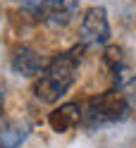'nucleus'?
<instances>
[{"label":"nucleus","instance_id":"nucleus-1","mask_svg":"<svg viewBox=\"0 0 136 148\" xmlns=\"http://www.w3.org/2000/svg\"><path fill=\"white\" fill-rule=\"evenodd\" d=\"M79 50L60 53L57 58H53L45 67L38 72V77L33 81V96L41 103H57V100L74 86L77 81V69H79Z\"/></svg>","mask_w":136,"mask_h":148},{"label":"nucleus","instance_id":"nucleus-2","mask_svg":"<svg viewBox=\"0 0 136 148\" xmlns=\"http://www.w3.org/2000/svg\"><path fill=\"white\" fill-rule=\"evenodd\" d=\"M129 103L117 88L105 91L100 96H93L86 103V110H81V119L86 127H103V124H115L129 117Z\"/></svg>","mask_w":136,"mask_h":148},{"label":"nucleus","instance_id":"nucleus-3","mask_svg":"<svg viewBox=\"0 0 136 148\" xmlns=\"http://www.w3.org/2000/svg\"><path fill=\"white\" fill-rule=\"evenodd\" d=\"M24 7L50 26H67L79 12V0H31Z\"/></svg>","mask_w":136,"mask_h":148},{"label":"nucleus","instance_id":"nucleus-4","mask_svg":"<svg viewBox=\"0 0 136 148\" xmlns=\"http://www.w3.org/2000/svg\"><path fill=\"white\" fill-rule=\"evenodd\" d=\"M81 36L88 45H105L110 41V22H107L105 7L93 5L84 12L81 19Z\"/></svg>","mask_w":136,"mask_h":148},{"label":"nucleus","instance_id":"nucleus-5","mask_svg":"<svg viewBox=\"0 0 136 148\" xmlns=\"http://www.w3.org/2000/svg\"><path fill=\"white\" fill-rule=\"evenodd\" d=\"M48 122L53 127V132H57V134L72 132V129L79 127V122H81V105L79 103H65V105L55 108L48 115Z\"/></svg>","mask_w":136,"mask_h":148},{"label":"nucleus","instance_id":"nucleus-6","mask_svg":"<svg viewBox=\"0 0 136 148\" xmlns=\"http://www.w3.org/2000/svg\"><path fill=\"white\" fill-rule=\"evenodd\" d=\"M45 67L43 58L31 48H19L12 58V72L19 77H38V72Z\"/></svg>","mask_w":136,"mask_h":148},{"label":"nucleus","instance_id":"nucleus-7","mask_svg":"<svg viewBox=\"0 0 136 148\" xmlns=\"http://www.w3.org/2000/svg\"><path fill=\"white\" fill-rule=\"evenodd\" d=\"M29 136L26 122H5L0 129V148H19Z\"/></svg>","mask_w":136,"mask_h":148},{"label":"nucleus","instance_id":"nucleus-8","mask_svg":"<svg viewBox=\"0 0 136 148\" xmlns=\"http://www.w3.org/2000/svg\"><path fill=\"white\" fill-rule=\"evenodd\" d=\"M115 81H117V91L126 98V103L136 105V69L124 64L122 69L115 72Z\"/></svg>","mask_w":136,"mask_h":148},{"label":"nucleus","instance_id":"nucleus-9","mask_svg":"<svg viewBox=\"0 0 136 148\" xmlns=\"http://www.w3.org/2000/svg\"><path fill=\"white\" fill-rule=\"evenodd\" d=\"M103 62L107 64V69L115 74L117 69H122L124 64H126V60H124V50L120 48V45H107L105 53H103Z\"/></svg>","mask_w":136,"mask_h":148},{"label":"nucleus","instance_id":"nucleus-10","mask_svg":"<svg viewBox=\"0 0 136 148\" xmlns=\"http://www.w3.org/2000/svg\"><path fill=\"white\" fill-rule=\"evenodd\" d=\"M17 3H22V5H26V3H31V0H17Z\"/></svg>","mask_w":136,"mask_h":148}]
</instances>
